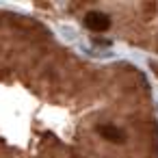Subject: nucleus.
<instances>
[{
  "mask_svg": "<svg viewBox=\"0 0 158 158\" xmlns=\"http://www.w3.org/2000/svg\"><path fill=\"white\" fill-rule=\"evenodd\" d=\"M85 26L89 31H93V33H102V31H106L110 26V20L102 11H91V13L85 15Z\"/></svg>",
  "mask_w": 158,
  "mask_h": 158,
  "instance_id": "f257e3e1",
  "label": "nucleus"
},
{
  "mask_svg": "<svg viewBox=\"0 0 158 158\" xmlns=\"http://www.w3.org/2000/svg\"><path fill=\"white\" fill-rule=\"evenodd\" d=\"M98 132H100V136H102L104 141H108V143H123V141H126L123 130L117 128V126H113V123H102V126L98 128Z\"/></svg>",
  "mask_w": 158,
  "mask_h": 158,
  "instance_id": "f03ea898",
  "label": "nucleus"
}]
</instances>
